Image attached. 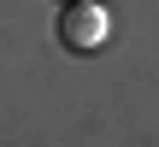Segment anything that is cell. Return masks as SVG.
Masks as SVG:
<instances>
[{
	"instance_id": "6da1fadb",
	"label": "cell",
	"mask_w": 159,
	"mask_h": 147,
	"mask_svg": "<svg viewBox=\"0 0 159 147\" xmlns=\"http://www.w3.org/2000/svg\"><path fill=\"white\" fill-rule=\"evenodd\" d=\"M106 35H112V18H106L100 0H65L59 6V41H65V53H94Z\"/></svg>"
},
{
	"instance_id": "7a4b0ae2",
	"label": "cell",
	"mask_w": 159,
	"mask_h": 147,
	"mask_svg": "<svg viewBox=\"0 0 159 147\" xmlns=\"http://www.w3.org/2000/svg\"><path fill=\"white\" fill-rule=\"evenodd\" d=\"M53 6H65V0H53Z\"/></svg>"
}]
</instances>
